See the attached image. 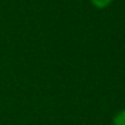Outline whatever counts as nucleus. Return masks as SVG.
<instances>
[{
    "label": "nucleus",
    "mask_w": 125,
    "mask_h": 125,
    "mask_svg": "<svg viewBox=\"0 0 125 125\" xmlns=\"http://www.w3.org/2000/svg\"><path fill=\"white\" fill-rule=\"evenodd\" d=\"M113 125H125V109L119 110L113 116Z\"/></svg>",
    "instance_id": "f03ea898"
},
{
    "label": "nucleus",
    "mask_w": 125,
    "mask_h": 125,
    "mask_svg": "<svg viewBox=\"0 0 125 125\" xmlns=\"http://www.w3.org/2000/svg\"><path fill=\"white\" fill-rule=\"evenodd\" d=\"M90 1L96 9L103 10V9H107L114 0H90Z\"/></svg>",
    "instance_id": "f257e3e1"
}]
</instances>
